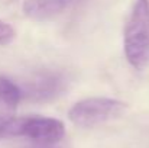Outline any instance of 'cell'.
Returning a JSON list of instances; mask_svg holds the SVG:
<instances>
[{"mask_svg": "<svg viewBox=\"0 0 149 148\" xmlns=\"http://www.w3.org/2000/svg\"><path fill=\"white\" fill-rule=\"evenodd\" d=\"M125 102L110 97H87L77 102L68 112V119L80 128H94L120 118L126 112Z\"/></svg>", "mask_w": 149, "mask_h": 148, "instance_id": "3", "label": "cell"}, {"mask_svg": "<svg viewBox=\"0 0 149 148\" xmlns=\"http://www.w3.org/2000/svg\"><path fill=\"white\" fill-rule=\"evenodd\" d=\"M87 0H25L23 13L33 20H49Z\"/></svg>", "mask_w": 149, "mask_h": 148, "instance_id": "5", "label": "cell"}, {"mask_svg": "<svg viewBox=\"0 0 149 148\" xmlns=\"http://www.w3.org/2000/svg\"><path fill=\"white\" fill-rule=\"evenodd\" d=\"M15 35H16L15 29H13L9 23L0 20V45H7V44H10V42L15 39Z\"/></svg>", "mask_w": 149, "mask_h": 148, "instance_id": "7", "label": "cell"}, {"mask_svg": "<svg viewBox=\"0 0 149 148\" xmlns=\"http://www.w3.org/2000/svg\"><path fill=\"white\" fill-rule=\"evenodd\" d=\"M125 55L136 70L149 65V0H135L123 35Z\"/></svg>", "mask_w": 149, "mask_h": 148, "instance_id": "1", "label": "cell"}, {"mask_svg": "<svg viewBox=\"0 0 149 148\" xmlns=\"http://www.w3.org/2000/svg\"><path fill=\"white\" fill-rule=\"evenodd\" d=\"M35 148H51V147H48V145H42V144H39L38 147H35Z\"/></svg>", "mask_w": 149, "mask_h": 148, "instance_id": "8", "label": "cell"}, {"mask_svg": "<svg viewBox=\"0 0 149 148\" xmlns=\"http://www.w3.org/2000/svg\"><path fill=\"white\" fill-rule=\"evenodd\" d=\"M65 135V126L59 119L47 116H20L4 118L1 122V138L22 137L36 144L52 145Z\"/></svg>", "mask_w": 149, "mask_h": 148, "instance_id": "2", "label": "cell"}, {"mask_svg": "<svg viewBox=\"0 0 149 148\" xmlns=\"http://www.w3.org/2000/svg\"><path fill=\"white\" fill-rule=\"evenodd\" d=\"M1 122H3V119L0 118V138H1Z\"/></svg>", "mask_w": 149, "mask_h": 148, "instance_id": "9", "label": "cell"}, {"mask_svg": "<svg viewBox=\"0 0 149 148\" xmlns=\"http://www.w3.org/2000/svg\"><path fill=\"white\" fill-rule=\"evenodd\" d=\"M65 89V79L58 73L44 71L26 84V96L32 100L47 102L61 95Z\"/></svg>", "mask_w": 149, "mask_h": 148, "instance_id": "4", "label": "cell"}, {"mask_svg": "<svg viewBox=\"0 0 149 148\" xmlns=\"http://www.w3.org/2000/svg\"><path fill=\"white\" fill-rule=\"evenodd\" d=\"M22 99V90L12 80L0 76V118H10Z\"/></svg>", "mask_w": 149, "mask_h": 148, "instance_id": "6", "label": "cell"}]
</instances>
